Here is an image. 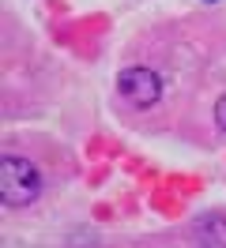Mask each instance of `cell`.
I'll return each mask as SVG.
<instances>
[{"mask_svg": "<svg viewBox=\"0 0 226 248\" xmlns=\"http://www.w3.org/2000/svg\"><path fill=\"white\" fill-rule=\"evenodd\" d=\"M38 192H42V177L27 158H15V155L4 158V166H0V196H4V203L8 207H27V203L38 200Z\"/></svg>", "mask_w": 226, "mask_h": 248, "instance_id": "1", "label": "cell"}, {"mask_svg": "<svg viewBox=\"0 0 226 248\" xmlns=\"http://www.w3.org/2000/svg\"><path fill=\"white\" fill-rule=\"evenodd\" d=\"M117 91L124 102H132L136 109L151 106V102H158V94H162V83L158 76L151 72V68H124L117 79Z\"/></svg>", "mask_w": 226, "mask_h": 248, "instance_id": "2", "label": "cell"}, {"mask_svg": "<svg viewBox=\"0 0 226 248\" xmlns=\"http://www.w3.org/2000/svg\"><path fill=\"white\" fill-rule=\"evenodd\" d=\"M215 121H219V128L226 132V94L219 98V106H215Z\"/></svg>", "mask_w": 226, "mask_h": 248, "instance_id": "4", "label": "cell"}, {"mask_svg": "<svg viewBox=\"0 0 226 248\" xmlns=\"http://www.w3.org/2000/svg\"><path fill=\"white\" fill-rule=\"evenodd\" d=\"M196 241L200 245H226V218L211 215L196 222Z\"/></svg>", "mask_w": 226, "mask_h": 248, "instance_id": "3", "label": "cell"}]
</instances>
